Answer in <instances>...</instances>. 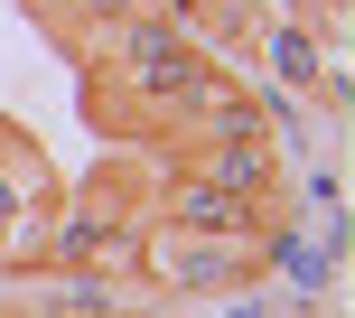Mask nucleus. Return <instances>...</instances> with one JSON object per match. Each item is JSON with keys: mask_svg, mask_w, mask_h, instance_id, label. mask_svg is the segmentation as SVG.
Segmentation results:
<instances>
[{"mask_svg": "<svg viewBox=\"0 0 355 318\" xmlns=\"http://www.w3.org/2000/svg\"><path fill=\"white\" fill-rule=\"evenodd\" d=\"M196 178L234 187L243 206H271V187H281V159H271V141H206V150H196Z\"/></svg>", "mask_w": 355, "mask_h": 318, "instance_id": "20e7f679", "label": "nucleus"}, {"mask_svg": "<svg viewBox=\"0 0 355 318\" xmlns=\"http://www.w3.org/2000/svg\"><path fill=\"white\" fill-rule=\"evenodd\" d=\"M262 253H271V234L262 244H243V234H159L150 244V262L141 271H159L168 290H187V300H206V290H243L252 271H262Z\"/></svg>", "mask_w": 355, "mask_h": 318, "instance_id": "f257e3e1", "label": "nucleus"}, {"mask_svg": "<svg viewBox=\"0 0 355 318\" xmlns=\"http://www.w3.org/2000/svg\"><path fill=\"white\" fill-rule=\"evenodd\" d=\"M252 56H262V75H271V85H290V94H309V85H318V47H309V37L300 28H252Z\"/></svg>", "mask_w": 355, "mask_h": 318, "instance_id": "39448f33", "label": "nucleus"}, {"mask_svg": "<svg viewBox=\"0 0 355 318\" xmlns=\"http://www.w3.org/2000/svg\"><path fill=\"white\" fill-rule=\"evenodd\" d=\"M112 66H122V85H141L150 112H168V94L206 66V47H187L159 10H141V19H122V28H112Z\"/></svg>", "mask_w": 355, "mask_h": 318, "instance_id": "f03ea898", "label": "nucleus"}, {"mask_svg": "<svg viewBox=\"0 0 355 318\" xmlns=\"http://www.w3.org/2000/svg\"><path fill=\"white\" fill-rule=\"evenodd\" d=\"M159 215L178 234H243V244H262V206H243L234 187H215V178H196V169L159 196Z\"/></svg>", "mask_w": 355, "mask_h": 318, "instance_id": "7ed1b4c3", "label": "nucleus"}]
</instances>
